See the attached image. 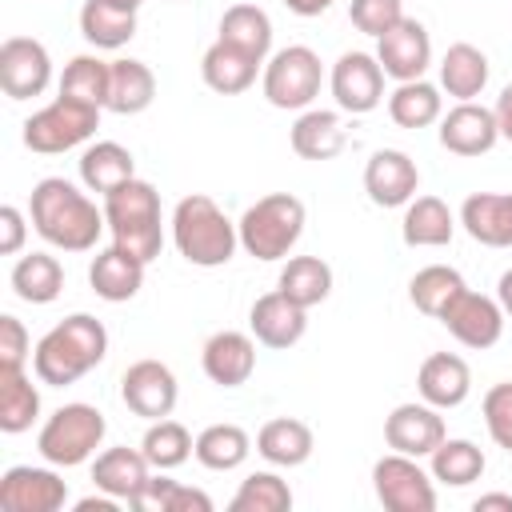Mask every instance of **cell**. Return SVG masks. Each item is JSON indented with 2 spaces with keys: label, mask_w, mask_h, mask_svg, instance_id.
Wrapping results in <instances>:
<instances>
[{
  "label": "cell",
  "mask_w": 512,
  "mask_h": 512,
  "mask_svg": "<svg viewBox=\"0 0 512 512\" xmlns=\"http://www.w3.org/2000/svg\"><path fill=\"white\" fill-rule=\"evenodd\" d=\"M28 212H32V228H36L52 248H64V252H88V248H96L100 232L108 228L104 208H96V204H92L72 180H64V176H44V180L32 188Z\"/></svg>",
  "instance_id": "cell-1"
},
{
  "label": "cell",
  "mask_w": 512,
  "mask_h": 512,
  "mask_svg": "<svg viewBox=\"0 0 512 512\" xmlns=\"http://www.w3.org/2000/svg\"><path fill=\"white\" fill-rule=\"evenodd\" d=\"M108 352V332L96 316L72 312L56 328H48L32 352V372L48 388H68L84 372H92Z\"/></svg>",
  "instance_id": "cell-2"
},
{
  "label": "cell",
  "mask_w": 512,
  "mask_h": 512,
  "mask_svg": "<svg viewBox=\"0 0 512 512\" xmlns=\"http://www.w3.org/2000/svg\"><path fill=\"white\" fill-rule=\"evenodd\" d=\"M104 220L112 232V244H120L124 252H132L136 260L152 264L164 248V228H160V192L132 176L120 188H112L104 196Z\"/></svg>",
  "instance_id": "cell-3"
},
{
  "label": "cell",
  "mask_w": 512,
  "mask_h": 512,
  "mask_svg": "<svg viewBox=\"0 0 512 512\" xmlns=\"http://www.w3.org/2000/svg\"><path fill=\"white\" fill-rule=\"evenodd\" d=\"M172 240H176V252L188 264L220 268V264L232 260V252L240 244V232H236V224L224 216V208L212 196L192 192L172 212Z\"/></svg>",
  "instance_id": "cell-4"
},
{
  "label": "cell",
  "mask_w": 512,
  "mask_h": 512,
  "mask_svg": "<svg viewBox=\"0 0 512 512\" xmlns=\"http://www.w3.org/2000/svg\"><path fill=\"white\" fill-rule=\"evenodd\" d=\"M240 248L256 260H284L304 232V200L292 192H268L236 220Z\"/></svg>",
  "instance_id": "cell-5"
},
{
  "label": "cell",
  "mask_w": 512,
  "mask_h": 512,
  "mask_svg": "<svg viewBox=\"0 0 512 512\" xmlns=\"http://www.w3.org/2000/svg\"><path fill=\"white\" fill-rule=\"evenodd\" d=\"M104 432H108V424H104L100 408H92V404H64V408H56L44 420V428L36 436V452L48 464H56V468H76V464H84L100 448Z\"/></svg>",
  "instance_id": "cell-6"
},
{
  "label": "cell",
  "mask_w": 512,
  "mask_h": 512,
  "mask_svg": "<svg viewBox=\"0 0 512 512\" xmlns=\"http://www.w3.org/2000/svg\"><path fill=\"white\" fill-rule=\"evenodd\" d=\"M96 128H100V108L60 92L52 104H44L40 112L24 120V144L40 156H56V152L84 144Z\"/></svg>",
  "instance_id": "cell-7"
},
{
  "label": "cell",
  "mask_w": 512,
  "mask_h": 512,
  "mask_svg": "<svg viewBox=\"0 0 512 512\" xmlns=\"http://www.w3.org/2000/svg\"><path fill=\"white\" fill-rule=\"evenodd\" d=\"M320 80H324L320 56L304 44H288L264 68V96L272 108H284V112L308 108L320 96Z\"/></svg>",
  "instance_id": "cell-8"
},
{
  "label": "cell",
  "mask_w": 512,
  "mask_h": 512,
  "mask_svg": "<svg viewBox=\"0 0 512 512\" xmlns=\"http://www.w3.org/2000/svg\"><path fill=\"white\" fill-rule=\"evenodd\" d=\"M372 484H376V500L388 512H432L436 508L432 476L416 464V456H404V452L380 456L372 464Z\"/></svg>",
  "instance_id": "cell-9"
},
{
  "label": "cell",
  "mask_w": 512,
  "mask_h": 512,
  "mask_svg": "<svg viewBox=\"0 0 512 512\" xmlns=\"http://www.w3.org/2000/svg\"><path fill=\"white\" fill-rule=\"evenodd\" d=\"M464 348H492L496 340H500V332H504V308H500V300H492V296H480V292H472L468 284L444 304V312L436 316Z\"/></svg>",
  "instance_id": "cell-10"
},
{
  "label": "cell",
  "mask_w": 512,
  "mask_h": 512,
  "mask_svg": "<svg viewBox=\"0 0 512 512\" xmlns=\"http://www.w3.org/2000/svg\"><path fill=\"white\" fill-rule=\"evenodd\" d=\"M52 80V56L32 36H8L0 44V88L8 100H32Z\"/></svg>",
  "instance_id": "cell-11"
},
{
  "label": "cell",
  "mask_w": 512,
  "mask_h": 512,
  "mask_svg": "<svg viewBox=\"0 0 512 512\" xmlns=\"http://www.w3.org/2000/svg\"><path fill=\"white\" fill-rule=\"evenodd\" d=\"M176 376L168 364L160 360H136L124 368L120 376V400L128 404V412L144 416V420H164L176 408Z\"/></svg>",
  "instance_id": "cell-12"
},
{
  "label": "cell",
  "mask_w": 512,
  "mask_h": 512,
  "mask_svg": "<svg viewBox=\"0 0 512 512\" xmlns=\"http://www.w3.org/2000/svg\"><path fill=\"white\" fill-rule=\"evenodd\" d=\"M332 96L344 112L364 116L384 100V68L368 52H344L332 64Z\"/></svg>",
  "instance_id": "cell-13"
},
{
  "label": "cell",
  "mask_w": 512,
  "mask_h": 512,
  "mask_svg": "<svg viewBox=\"0 0 512 512\" xmlns=\"http://www.w3.org/2000/svg\"><path fill=\"white\" fill-rule=\"evenodd\" d=\"M68 500V484L52 468L16 464L0 476V508L4 512H56Z\"/></svg>",
  "instance_id": "cell-14"
},
{
  "label": "cell",
  "mask_w": 512,
  "mask_h": 512,
  "mask_svg": "<svg viewBox=\"0 0 512 512\" xmlns=\"http://www.w3.org/2000/svg\"><path fill=\"white\" fill-rule=\"evenodd\" d=\"M420 188V168L408 152L400 148H376L364 164V192L380 208H400L416 196Z\"/></svg>",
  "instance_id": "cell-15"
},
{
  "label": "cell",
  "mask_w": 512,
  "mask_h": 512,
  "mask_svg": "<svg viewBox=\"0 0 512 512\" xmlns=\"http://www.w3.org/2000/svg\"><path fill=\"white\" fill-rule=\"evenodd\" d=\"M376 60L384 68V76L392 80H420L424 68L432 64V40H428V28L412 16H404L396 28H388L380 40H376Z\"/></svg>",
  "instance_id": "cell-16"
},
{
  "label": "cell",
  "mask_w": 512,
  "mask_h": 512,
  "mask_svg": "<svg viewBox=\"0 0 512 512\" xmlns=\"http://www.w3.org/2000/svg\"><path fill=\"white\" fill-rule=\"evenodd\" d=\"M384 440L392 452H404V456H432L444 440V416L440 408H432L428 400L424 404H396L392 416L384 420Z\"/></svg>",
  "instance_id": "cell-17"
},
{
  "label": "cell",
  "mask_w": 512,
  "mask_h": 512,
  "mask_svg": "<svg viewBox=\"0 0 512 512\" xmlns=\"http://www.w3.org/2000/svg\"><path fill=\"white\" fill-rule=\"evenodd\" d=\"M500 140L496 112L472 100H460L444 120H440V144L456 156H484Z\"/></svg>",
  "instance_id": "cell-18"
},
{
  "label": "cell",
  "mask_w": 512,
  "mask_h": 512,
  "mask_svg": "<svg viewBox=\"0 0 512 512\" xmlns=\"http://www.w3.org/2000/svg\"><path fill=\"white\" fill-rule=\"evenodd\" d=\"M248 324H252V336L264 344V348H292L304 328H308V308L292 304L280 288L276 292H264L256 296L252 312H248Z\"/></svg>",
  "instance_id": "cell-19"
},
{
  "label": "cell",
  "mask_w": 512,
  "mask_h": 512,
  "mask_svg": "<svg viewBox=\"0 0 512 512\" xmlns=\"http://www.w3.org/2000/svg\"><path fill=\"white\" fill-rule=\"evenodd\" d=\"M200 364H204V376L220 388H240L248 384L252 368H256V344L252 336L236 332V328H224L216 336H208L204 352H200Z\"/></svg>",
  "instance_id": "cell-20"
},
{
  "label": "cell",
  "mask_w": 512,
  "mask_h": 512,
  "mask_svg": "<svg viewBox=\"0 0 512 512\" xmlns=\"http://www.w3.org/2000/svg\"><path fill=\"white\" fill-rule=\"evenodd\" d=\"M460 224L476 244L512 248V192H472L460 204Z\"/></svg>",
  "instance_id": "cell-21"
},
{
  "label": "cell",
  "mask_w": 512,
  "mask_h": 512,
  "mask_svg": "<svg viewBox=\"0 0 512 512\" xmlns=\"http://www.w3.org/2000/svg\"><path fill=\"white\" fill-rule=\"evenodd\" d=\"M416 388L432 408H456L472 392V372L456 352H432L416 372Z\"/></svg>",
  "instance_id": "cell-22"
},
{
  "label": "cell",
  "mask_w": 512,
  "mask_h": 512,
  "mask_svg": "<svg viewBox=\"0 0 512 512\" xmlns=\"http://www.w3.org/2000/svg\"><path fill=\"white\" fill-rule=\"evenodd\" d=\"M88 284H92V292H96L100 300L124 304V300H132V296L140 292V284H144V260H136V256L124 252L120 244H112V248H104V252L92 256Z\"/></svg>",
  "instance_id": "cell-23"
},
{
  "label": "cell",
  "mask_w": 512,
  "mask_h": 512,
  "mask_svg": "<svg viewBox=\"0 0 512 512\" xmlns=\"http://www.w3.org/2000/svg\"><path fill=\"white\" fill-rule=\"evenodd\" d=\"M152 464H148V456L140 452V448H108V452H100L96 456V464H92V484L100 488V492H108V496H116V500H128L132 504V496L148 484V472Z\"/></svg>",
  "instance_id": "cell-24"
},
{
  "label": "cell",
  "mask_w": 512,
  "mask_h": 512,
  "mask_svg": "<svg viewBox=\"0 0 512 512\" xmlns=\"http://www.w3.org/2000/svg\"><path fill=\"white\" fill-rule=\"evenodd\" d=\"M456 232V216L440 196H412L400 220V236L408 248H440Z\"/></svg>",
  "instance_id": "cell-25"
},
{
  "label": "cell",
  "mask_w": 512,
  "mask_h": 512,
  "mask_svg": "<svg viewBox=\"0 0 512 512\" xmlns=\"http://www.w3.org/2000/svg\"><path fill=\"white\" fill-rule=\"evenodd\" d=\"M156 100V76L144 60H112V72H108V104L116 116H136L144 112L148 104Z\"/></svg>",
  "instance_id": "cell-26"
},
{
  "label": "cell",
  "mask_w": 512,
  "mask_h": 512,
  "mask_svg": "<svg viewBox=\"0 0 512 512\" xmlns=\"http://www.w3.org/2000/svg\"><path fill=\"white\" fill-rule=\"evenodd\" d=\"M256 68H260L256 56H248V52L224 44V40H216V44L204 52V60H200V76H204V84H208L212 92H220V96L248 92L252 80H256Z\"/></svg>",
  "instance_id": "cell-27"
},
{
  "label": "cell",
  "mask_w": 512,
  "mask_h": 512,
  "mask_svg": "<svg viewBox=\"0 0 512 512\" xmlns=\"http://www.w3.org/2000/svg\"><path fill=\"white\" fill-rule=\"evenodd\" d=\"M132 176H136L132 152H128L124 144H116V140H96V144H88L84 156H80V180H84L88 192L108 196L112 188H120V184L132 180Z\"/></svg>",
  "instance_id": "cell-28"
},
{
  "label": "cell",
  "mask_w": 512,
  "mask_h": 512,
  "mask_svg": "<svg viewBox=\"0 0 512 512\" xmlns=\"http://www.w3.org/2000/svg\"><path fill=\"white\" fill-rule=\"evenodd\" d=\"M256 452L276 468H296L312 456V428L292 416H276L256 432Z\"/></svg>",
  "instance_id": "cell-29"
},
{
  "label": "cell",
  "mask_w": 512,
  "mask_h": 512,
  "mask_svg": "<svg viewBox=\"0 0 512 512\" xmlns=\"http://www.w3.org/2000/svg\"><path fill=\"white\" fill-rule=\"evenodd\" d=\"M488 84V56L476 44H452L440 60V88L456 100H476Z\"/></svg>",
  "instance_id": "cell-30"
},
{
  "label": "cell",
  "mask_w": 512,
  "mask_h": 512,
  "mask_svg": "<svg viewBox=\"0 0 512 512\" xmlns=\"http://www.w3.org/2000/svg\"><path fill=\"white\" fill-rule=\"evenodd\" d=\"M344 148V124L328 108H308L292 124V152L304 160H332Z\"/></svg>",
  "instance_id": "cell-31"
},
{
  "label": "cell",
  "mask_w": 512,
  "mask_h": 512,
  "mask_svg": "<svg viewBox=\"0 0 512 512\" xmlns=\"http://www.w3.org/2000/svg\"><path fill=\"white\" fill-rule=\"evenodd\" d=\"M220 40L240 48V52H248V56H256L264 64V56L272 48V20L256 4H232L220 16Z\"/></svg>",
  "instance_id": "cell-32"
},
{
  "label": "cell",
  "mask_w": 512,
  "mask_h": 512,
  "mask_svg": "<svg viewBox=\"0 0 512 512\" xmlns=\"http://www.w3.org/2000/svg\"><path fill=\"white\" fill-rule=\"evenodd\" d=\"M12 292L24 304H52L64 292V268H60V260L48 256V252L20 256L16 268H12Z\"/></svg>",
  "instance_id": "cell-33"
},
{
  "label": "cell",
  "mask_w": 512,
  "mask_h": 512,
  "mask_svg": "<svg viewBox=\"0 0 512 512\" xmlns=\"http://www.w3.org/2000/svg\"><path fill=\"white\" fill-rule=\"evenodd\" d=\"M80 32L96 48H124L136 36V12H128V8H120L112 0H84Z\"/></svg>",
  "instance_id": "cell-34"
},
{
  "label": "cell",
  "mask_w": 512,
  "mask_h": 512,
  "mask_svg": "<svg viewBox=\"0 0 512 512\" xmlns=\"http://www.w3.org/2000/svg\"><path fill=\"white\" fill-rule=\"evenodd\" d=\"M292 304L300 308H316L328 300L332 292V268L320 260V256H292L284 268H280V284H276Z\"/></svg>",
  "instance_id": "cell-35"
},
{
  "label": "cell",
  "mask_w": 512,
  "mask_h": 512,
  "mask_svg": "<svg viewBox=\"0 0 512 512\" xmlns=\"http://www.w3.org/2000/svg\"><path fill=\"white\" fill-rule=\"evenodd\" d=\"M40 416V392L24 376V368H0V428L8 436L28 432Z\"/></svg>",
  "instance_id": "cell-36"
},
{
  "label": "cell",
  "mask_w": 512,
  "mask_h": 512,
  "mask_svg": "<svg viewBox=\"0 0 512 512\" xmlns=\"http://www.w3.org/2000/svg\"><path fill=\"white\" fill-rule=\"evenodd\" d=\"M440 108H444L440 88L428 84L424 76L396 84V92L388 96V116H392L400 128H428V124L440 120Z\"/></svg>",
  "instance_id": "cell-37"
},
{
  "label": "cell",
  "mask_w": 512,
  "mask_h": 512,
  "mask_svg": "<svg viewBox=\"0 0 512 512\" xmlns=\"http://www.w3.org/2000/svg\"><path fill=\"white\" fill-rule=\"evenodd\" d=\"M252 452V440L240 424H208L200 436H196V460L212 472H232L248 460Z\"/></svg>",
  "instance_id": "cell-38"
},
{
  "label": "cell",
  "mask_w": 512,
  "mask_h": 512,
  "mask_svg": "<svg viewBox=\"0 0 512 512\" xmlns=\"http://www.w3.org/2000/svg\"><path fill=\"white\" fill-rule=\"evenodd\" d=\"M432 460V480L448 488H468L472 480L484 476V452L472 440H440V448L428 456Z\"/></svg>",
  "instance_id": "cell-39"
},
{
  "label": "cell",
  "mask_w": 512,
  "mask_h": 512,
  "mask_svg": "<svg viewBox=\"0 0 512 512\" xmlns=\"http://www.w3.org/2000/svg\"><path fill=\"white\" fill-rule=\"evenodd\" d=\"M140 452L148 456V464L152 468H160V472H168V468H180L192 452H196V440L188 436V428L180 424V420H152L148 424V432H144V440H140Z\"/></svg>",
  "instance_id": "cell-40"
},
{
  "label": "cell",
  "mask_w": 512,
  "mask_h": 512,
  "mask_svg": "<svg viewBox=\"0 0 512 512\" xmlns=\"http://www.w3.org/2000/svg\"><path fill=\"white\" fill-rule=\"evenodd\" d=\"M108 72H112V60H100V56H72L64 76H60V92L64 96H76L84 104H96L104 108L108 104Z\"/></svg>",
  "instance_id": "cell-41"
},
{
  "label": "cell",
  "mask_w": 512,
  "mask_h": 512,
  "mask_svg": "<svg viewBox=\"0 0 512 512\" xmlns=\"http://www.w3.org/2000/svg\"><path fill=\"white\" fill-rule=\"evenodd\" d=\"M460 288H464V276H460L456 268H448V264H428V268H420V272L412 276L408 296H412V304H416L424 316H440L444 304H448Z\"/></svg>",
  "instance_id": "cell-42"
},
{
  "label": "cell",
  "mask_w": 512,
  "mask_h": 512,
  "mask_svg": "<svg viewBox=\"0 0 512 512\" xmlns=\"http://www.w3.org/2000/svg\"><path fill=\"white\" fill-rule=\"evenodd\" d=\"M228 508L232 512H288L292 508V488L276 472H252L248 480H240Z\"/></svg>",
  "instance_id": "cell-43"
},
{
  "label": "cell",
  "mask_w": 512,
  "mask_h": 512,
  "mask_svg": "<svg viewBox=\"0 0 512 512\" xmlns=\"http://www.w3.org/2000/svg\"><path fill=\"white\" fill-rule=\"evenodd\" d=\"M348 20L364 32V36H384L388 28H396L404 20V4L400 0H352L348 4Z\"/></svg>",
  "instance_id": "cell-44"
},
{
  "label": "cell",
  "mask_w": 512,
  "mask_h": 512,
  "mask_svg": "<svg viewBox=\"0 0 512 512\" xmlns=\"http://www.w3.org/2000/svg\"><path fill=\"white\" fill-rule=\"evenodd\" d=\"M480 412H484L488 436H492V440H496L504 452H512V380L492 384V388L484 392Z\"/></svg>",
  "instance_id": "cell-45"
},
{
  "label": "cell",
  "mask_w": 512,
  "mask_h": 512,
  "mask_svg": "<svg viewBox=\"0 0 512 512\" xmlns=\"http://www.w3.org/2000/svg\"><path fill=\"white\" fill-rule=\"evenodd\" d=\"M32 340L16 316H0V368H24Z\"/></svg>",
  "instance_id": "cell-46"
},
{
  "label": "cell",
  "mask_w": 512,
  "mask_h": 512,
  "mask_svg": "<svg viewBox=\"0 0 512 512\" xmlns=\"http://www.w3.org/2000/svg\"><path fill=\"white\" fill-rule=\"evenodd\" d=\"M24 236H28L24 212H20L16 204H4V208H0V252H4V256H16V252L24 248Z\"/></svg>",
  "instance_id": "cell-47"
},
{
  "label": "cell",
  "mask_w": 512,
  "mask_h": 512,
  "mask_svg": "<svg viewBox=\"0 0 512 512\" xmlns=\"http://www.w3.org/2000/svg\"><path fill=\"white\" fill-rule=\"evenodd\" d=\"M172 488H176V480H168V476H148V484L132 496V508H140V512H168Z\"/></svg>",
  "instance_id": "cell-48"
},
{
  "label": "cell",
  "mask_w": 512,
  "mask_h": 512,
  "mask_svg": "<svg viewBox=\"0 0 512 512\" xmlns=\"http://www.w3.org/2000/svg\"><path fill=\"white\" fill-rule=\"evenodd\" d=\"M168 512H212V496L200 492V488L176 484L172 488V500H168Z\"/></svg>",
  "instance_id": "cell-49"
},
{
  "label": "cell",
  "mask_w": 512,
  "mask_h": 512,
  "mask_svg": "<svg viewBox=\"0 0 512 512\" xmlns=\"http://www.w3.org/2000/svg\"><path fill=\"white\" fill-rule=\"evenodd\" d=\"M496 128H500V136L504 140H512V84H504L500 88V96H496Z\"/></svg>",
  "instance_id": "cell-50"
},
{
  "label": "cell",
  "mask_w": 512,
  "mask_h": 512,
  "mask_svg": "<svg viewBox=\"0 0 512 512\" xmlns=\"http://www.w3.org/2000/svg\"><path fill=\"white\" fill-rule=\"evenodd\" d=\"M116 496H84V500H76V512H116Z\"/></svg>",
  "instance_id": "cell-51"
},
{
  "label": "cell",
  "mask_w": 512,
  "mask_h": 512,
  "mask_svg": "<svg viewBox=\"0 0 512 512\" xmlns=\"http://www.w3.org/2000/svg\"><path fill=\"white\" fill-rule=\"evenodd\" d=\"M476 512H492V508H500V512H512V496L508 492H488V496H476V504H472Z\"/></svg>",
  "instance_id": "cell-52"
},
{
  "label": "cell",
  "mask_w": 512,
  "mask_h": 512,
  "mask_svg": "<svg viewBox=\"0 0 512 512\" xmlns=\"http://www.w3.org/2000/svg\"><path fill=\"white\" fill-rule=\"evenodd\" d=\"M296 16H320V12H328L336 0H284Z\"/></svg>",
  "instance_id": "cell-53"
},
{
  "label": "cell",
  "mask_w": 512,
  "mask_h": 512,
  "mask_svg": "<svg viewBox=\"0 0 512 512\" xmlns=\"http://www.w3.org/2000/svg\"><path fill=\"white\" fill-rule=\"evenodd\" d=\"M496 300H500L504 316H512V268L500 276V284H496Z\"/></svg>",
  "instance_id": "cell-54"
},
{
  "label": "cell",
  "mask_w": 512,
  "mask_h": 512,
  "mask_svg": "<svg viewBox=\"0 0 512 512\" xmlns=\"http://www.w3.org/2000/svg\"><path fill=\"white\" fill-rule=\"evenodd\" d=\"M112 4H120V8H128V12H136L144 0H112Z\"/></svg>",
  "instance_id": "cell-55"
}]
</instances>
